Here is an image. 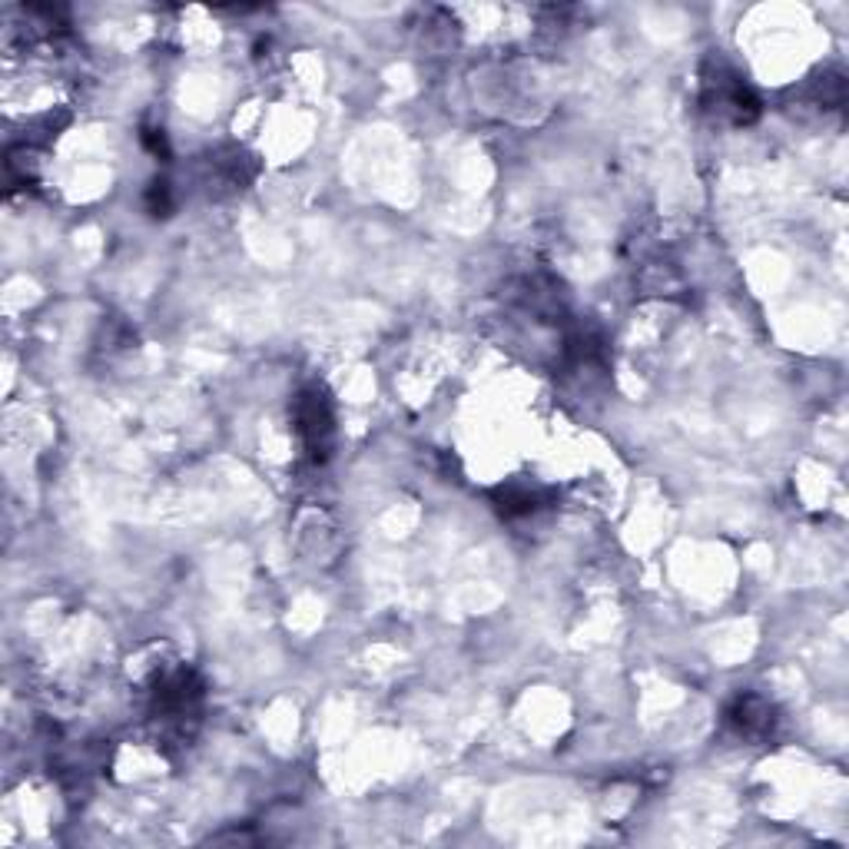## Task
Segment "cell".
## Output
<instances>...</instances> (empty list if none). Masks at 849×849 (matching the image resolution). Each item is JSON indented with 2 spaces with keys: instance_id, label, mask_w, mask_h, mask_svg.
I'll return each instance as SVG.
<instances>
[{
  "instance_id": "2",
  "label": "cell",
  "mask_w": 849,
  "mask_h": 849,
  "mask_svg": "<svg viewBox=\"0 0 849 849\" xmlns=\"http://www.w3.org/2000/svg\"><path fill=\"white\" fill-rule=\"evenodd\" d=\"M731 724L744 737H763L773 727V711H770V703H763L760 697H740L737 706L731 711Z\"/></svg>"
},
{
  "instance_id": "1",
  "label": "cell",
  "mask_w": 849,
  "mask_h": 849,
  "mask_svg": "<svg viewBox=\"0 0 849 849\" xmlns=\"http://www.w3.org/2000/svg\"><path fill=\"white\" fill-rule=\"evenodd\" d=\"M296 429L299 435L306 439V445L313 449V455H319V449L329 445V435H332V411H329V401L326 395L319 392H306L299 398V408H296Z\"/></svg>"
}]
</instances>
